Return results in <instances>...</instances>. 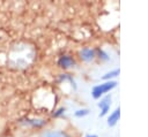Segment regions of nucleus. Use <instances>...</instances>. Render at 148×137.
Here are the masks:
<instances>
[{"instance_id": "3", "label": "nucleus", "mask_w": 148, "mask_h": 137, "mask_svg": "<svg viewBox=\"0 0 148 137\" xmlns=\"http://www.w3.org/2000/svg\"><path fill=\"white\" fill-rule=\"evenodd\" d=\"M110 105H111V94L109 96H105L103 99H101V101L98 102V107L101 108V113H99V116H104L109 109H110Z\"/></svg>"}, {"instance_id": "7", "label": "nucleus", "mask_w": 148, "mask_h": 137, "mask_svg": "<svg viewBox=\"0 0 148 137\" xmlns=\"http://www.w3.org/2000/svg\"><path fill=\"white\" fill-rule=\"evenodd\" d=\"M119 73H120V69H113V70H111V71H109V73H106L105 75H103L102 76V78L103 79H105V81H111V78H113V77H117L118 75H119Z\"/></svg>"}, {"instance_id": "13", "label": "nucleus", "mask_w": 148, "mask_h": 137, "mask_svg": "<svg viewBox=\"0 0 148 137\" xmlns=\"http://www.w3.org/2000/svg\"><path fill=\"white\" fill-rule=\"evenodd\" d=\"M86 137H98L97 135H87Z\"/></svg>"}, {"instance_id": "9", "label": "nucleus", "mask_w": 148, "mask_h": 137, "mask_svg": "<svg viewBox=\"0 0 148 137\" xmlns=\"http://www.w3.org/2000/svg\"><path fill=\"white\" fill-rule=\"evenodd\" d=\"M95 52L97 53V55H98V58H99L101 60H104V61H108V60H109V55L104 52V50L97 48V50H95Z\"/></svg>"}, {"instance_id": "11", "label": "nucleus", "mask_w": 148, "mask_h": 137, "mask_svg": "<svg viewBox=\"0 0 148 137\" xmlns=\"http://www.w3.org/2000/svg\"><path fill=\"white\" fill-rule=\"evenodd\" d=\"M88 114H89V109H87V108L77 109V111L74 112V115H75L76 117H83V116H86V115H88Z\"/></svg>"}, {"instance_id": "6", "label": "nucleus", "mask_w": 148, "mask_h": 137, "mask_svg": "<svg viewBox=\"0 0 148 137\" xmlns=\"http://www.w3.org/2000/svg\"><path fill=\"white\" fill-rule=\"evenodd\" d=\"M21 123H27L29 125H32V127H36V128H39V127H43L45 124V121L44 120H39V119H22L20 121Z\"/></svg>"}, {"instance_id": "10", "label": "nucleus", "mask_w": 148, "mask_h": 137, "mask_svg": "<svg viewBox=\"0 0 148 137\" xmlns=\"http://www.w3.org/2000/svg\"><path fill=\"white\" fill-rule=\"evenodd\" d=\"M46 137H69V136L64 131H52V132H49Z\"/></svg>"}, {"instance_id": "5", "label": "nucleus", "mask_w": 148, "mask_h": 137, "mask_svg": "<svg viewBox=\"0 0 148 137\" xmlns=\"http://www.w3.org/2000/svg\"><path fill=\"white\" fill-rule=\"evenodd\" d=\"M119 117H120V108L118 107V108H116V109L110 114V116H109V119H108V125L113 127V125L119 121Z\"/></svg>"}, {"instance_id": "12", "label": "nucleus", "mask_w": 148, "mask_h": 137, "mask_svg": "<svg viewBox=\"0 0 148 137\" xmlns=\"http://www.w3.org/2000/svg\"><path fill=\"white\" fill-rule=\"evenodd\" d=\"M65 111H66L65 107H60V108H58L56 112L52 113V116H53V117H59V116H61V115L65 113Z\"/></svg>"}, {"instance_id": "1", "label": "nucleus", "mask_w": 148, "mask_h": 137, "mask_svg": "<svg viewBox=\"0 0 148 137\" xmlns=\"http://www.w3.org/2000/svg\"><path fill=\"white\" fill-rule=\"evenodd\" d=\"M117 86V82L116 81H106L102 84H98L96 86L92 87L91 90V96L94 99H99L104 93L111 91L112 89H114Z\"/></svg>"}, {"instance_id": "8", "label": "nucleus", "mask_w": 148, "mask_h": 137, "mask_svg": "<svg viewBox=\"0 0 148 137\" xmlns=\"http://www.w3.org/2000/svg\"><path fill=\"white\" fill-rule=\"evenodd\" d=\"M62 81H69V82L72 83L73 87H74V89H76V84H75V81L73 79V77H72L69 74H61V75L59 76V82H62Z\"/></svg>"}, {"instance_id": "4", "label": "nucleus", "mask_w": 148, "mask_h": 137, "mask_svg": "<svg viewBox=\"0 0 148 137\" xmlns=\"http://www.w3.org/2000/svg\"><path fill=\"white\" fill-rule=\"evenodd\" d=\"M95 56H96V52H95V50H92L90 47H84L80 51V58L86 62L94 60Z\"/></svg>"}, {"instance_id": "2", "label": "nucleus", "mask_w": 148, "mask_h": 137, "mask_svg": "<svg viewBox=\"0 0 148 137\" xmlns=\"http://www.w3.org/2000/svg\"><path fill=\"white\" fill-rule=\"evenodd\" d=\"M57 63H58V66H59L60 68H62V69H68V68H71L72 66L75 64V61H74V59H73L71 55H61V56L58 59Z\"/></svg>"}]
</instances>
